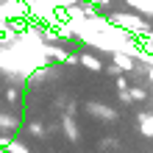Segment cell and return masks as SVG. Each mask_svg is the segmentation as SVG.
Masks as SVG:
<instances>
[{"label": "cell", "instance_id": "cell-1", "mask_svg": "<svg viewBox=\"0 0 153 153\" xmlns=\"http://www.w3.org/2000/svg\"><path fill=\"white\" fill-rule=\"evenodd\" d=\"M131 97H137V100H145V92H142V89H131Z\"/></svg>", "mask_w": 153, "mask_h": 153}]
</instances>
